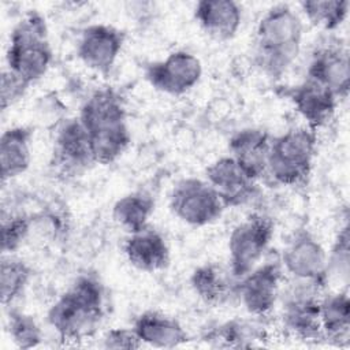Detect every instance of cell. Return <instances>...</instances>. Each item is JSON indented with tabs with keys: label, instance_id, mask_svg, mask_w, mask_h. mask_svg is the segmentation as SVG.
Instances as JSON below:
<instances>
[{
	"label": "cell",
	"instance_id": "cell-12",
	"mask_svg": "<svg viewBox=\"0 0 350 350\" xmlns=\"http://www.w3.org/2000/svg\"><path fill=\"white\" fill-rule=\"evenodd\" d=\"M93 164L89 134L78 116L62 122L53 138L52 165L63 175H79Z\"/></svg>",
	"mask_w": 350,
	"mask_h": 350
},
{
	"label": "cell",
	"instance_id": "cell-30",
	"mask_svg": "<svg viewBox=\"0 0 350 350\" xmlns=\"http://www.w3.org/2000/svg\"><path fill=\"white\" fill-rule=\"evenodd\" d=\"M7 327L11 340L19 349L37 347L44 339L42 331L34 317L18 309L10 308Z\"/></svg>",
	"mask_w": 350,
	"mask_h": 350
},
{
	"label": "cell",
	"instance_id": "cell-33",
	"mask_svg": "<svg viewBox=\"0 0 350 350\" xmlns=\"http://www.w3.org/2000/svg\"><path fill=\"white\" fill-rule=\"evenodd\" d=\"M101 346L104 349L133 350V349H139L142 346V342L137 336L133 327L131 328H112L104 334V336L101 339Z\"/></svg>",
	"mask_w": 350,
	"mask_h": 350
},
{
	"label": "cell",
	"instance_id": "cell-13",
	"mask_svg": "<svg viewBox=\"0 0 350 350\" xmlns=\"http://www.w3.org/2000/svg\"><path fill=\"white\" fill-rule=\"evenodd\" d=\"M205 180L217 193L226 208L246 205L260 193L258 182L252 179L228 154L216 159L206 167Z\"/></svg>",
	"mask_w": 350,
	"mask_h": 350
},
{
	"label": "cell",
	"instance_id": "cell-20",
	"mask_svg": "<svg viewBox=\"0 0 350 350\" xmlns=\"http://www.w3.org/2000/svg\"><path fill=\"white\" fill-rule=\"evenodd\" d=\"M133 329L142 345L152 347L171 349L182 346L189 340L187 331L175 317L156 310H146L137 316Z\"/></svg>",
	"mask_w": 350,
	"mask_h": 350
},
{
	"label": "cell",
	"instance_id": "cell-4",
	"mask_svg": "<svg viewBox=\"0 0 350 350\" xmlns=\"http://www.w3.org/2000/svg\"><path fill=\"white\" fill-rule=\"evenodd\" d=\"M317 150V131L294 127L272 137L265 178L275 185L295 187L308 182Z\"/></svg>",
	"mask_w": 350,
	"mask_h": 350
},
{
	"label": "cell",
	"instance_id": "cell-25",
	"mask_svg": "<svg viewBox=\"0 0 350 350\" xmlns=\"http://www.w3.org/2000/svg\"><path fill=\"white\" fill-rule=\"evenodd\" d=\"M154 212L153 197L142 190L124 194L112 206V219L129 234L149 227V219Z\"/></svg>",
	"mask_w": 350,
	"mask_h": 350
},
{
	"label": "cell",
	"instance_id": "cell-11",
	"mask_svg": "<svg viewBox=\"0 0 350 350\" xmlns=\"http://www.w3.org/2000/svg\"><path fill=\"white\" fill-rule=\"evenodd\" d=\"M124 41V31L112 25H89L77 40V57L92 71L108 75L123 51Z\"/></svg>",
	"mask_w": 350,
	"mask_h": 350
},
{
	"label": "cell",
	"instance_id": "cell-22",
	"mask_svg": "<svg viewBox=\"0 0 350 350\" xmlns=\"http://www.w3.org/2000/svg\"><path fill=\"white\" fill-rule=\"evenodd\" d=\"M237 280L230 269L216 262H206L197 267L190 276V286L194 294L206 305L220 306L235 298Z\"/></svg>",
	"mask_w": 350,
	"mask_h": 350
},
{
	"label": "cell",
	"instance_id": "cell-17",
	"mask_svg": "<svg viewBox=\"0 0 350 350\" xmlns=\"http://www.w3.org/2000/svg\"><path fill=\"white\" fill-rule=\"evenodd\" d=\"M272 137L261 129L247 127L237 131L228 141V156L254 180L265 178Z\"/></svg>",
	"mask_w": 350,
	"mask_h": 350
},
{
	"label": "cell",
	"instance_id": "cell-10",
	"mask_svg": "<svg viewBox=\"0 0 350 350\" xmlns=\"http://www.w3.org/2000/svg\"><path fill=\"white\" fill-rule=\"evenodd\" d=\"M144 75L154 90L168 96H183L201 81L202 63L189 51H174L164 59L149 63Z\"/></svg>",
	"mask_w": 350,
	"mask_h": 350
},
{
	"label": "cell",
	"instance_id": "cell-23",
	"mask_svg": "<svg viewBox=\"0 0 350 350\" xmlns=\"http://www.w3.org/2000/svg\"><path fill=\"white\" fill-rule=\"evenodd\" d=\"M320 324L323 340L347 347L350 342V298L347 290H335L321 295Z\"/></svg>",
	"mask_w": 350,
	"mask_h": 350
},
{
	"label": "cell",
	"instance_id": "cell-19",
	"mask_svg": "<svg viewBox=\"0 0 350 350\" xmlns=\"http://www.w3.org/2000/svg\"><path fill=\"white\" fill-rule=\"evenodd\" d=\"M78 119L88 133L127 123L124 100L112 88L97 89L81 105Z\"/></svg>",
	"mask_w": 350,
	"mask_h": 350
},
{
	"label": "cell",
	"instance_id": "cell-15",
	"mask_svg": "<svg viewBox=\"0 0 350 350\" xmlns=\"http://www.w3.org/2000/svg\"><path fill=\"white\" fill-rule=\"evenodd\" d=\"M294 109L305 120V126L319 130L329 124L336 113L339 100L321 83L305 77L298 85L286 90Z\"/></svg>",
	"mask_w": 350,
	"mask_h": 350
},
{
	"label": "cell",
	"instance_id": "cell-21",
	"mask_svg": "<svg viewBox=\"0 0 350 350\" xmlns=\"http://www.w3.org/2000/svg\"><path fill=\"white\" fill-rule=\"evenodd\" d=\"M34 130L27 126H12L0 137V175L5 183L25 174L31 163Z\"/></svg>",
	"mask_w": 350,
	"mask_h": 350
},
{
	"label": "cell",
	"instance_id": "cell-6",
	"mask_svg": "<svg viewBox=\"0 0 350 350\" xmlns=\"http://www.w3.org/2000/svg\"><path fill=\"white\" fill-rule=\"evenodd\" d=\"M275 226L269 216L253 213L238 223L228 237V269L241 279L257 267L269 249Z\"/></svg>",
	"mask_w": 350,
	"mask_h": 350
},
{
	"label": "cell",
	"instance_id": "cell-29",
	"mask_svg": "<svg viewBox=\"0 0 350 350\" xmlns=\"http://www.w3.org/2000/svg\"><path fill=\"white\" fill-rule=\"evenodd\" d=\"M349 272H350V234H349V224L345 223L339 228L329 252H327V268H325L327 284L331 280L339 284H347Z\"/></svg>",
	"mask_w": 350,
	"mask_h": 350
},
{
	"label": "cell",
	"instance_id": "cell-28",
	"mask_svg": "<svg viewBox=\"0 0 350 350\" xmlns=\"http://www.w3.org/2000/svg\"><path fill=\"white\" fill-rule=\"evenodd\" d=\"M347 0H305L299 3L302 15L317 27L327 31L336 30L349 15Z\"/></svg>",
	"mask_w": 350,
	"mask_h": 350
},
{
	"label": "cell",
	"instance_id": "cell-31",
	"mask_svg": "<svg viewBox=\"0 0 350 350\" xmlns=\"http://www.w3.org/2000/svg\"><path fill=\"white\" fill-rule=\"evenodd\" d=\"M33 219L26 215H3L1 220V253L14 254L29 238Z\"/></svg>",
	"mask_w": 350,
	"mask_h": 350
},
{
	"label": "cell",
	"instance_id": "cell-3",
	"mask_svg": "<svg viewBox=\"0 0 350 350\" xmlns=\"http://www.w3.org/2000/svg\"><path fill=\"white\" fill-rule=\"evenodd\" d=\"M5 60V68L30 86L48 72L53 52L46 21L38 11H29L16 22L10 34Z\"/></svg>",
	"mask_w": 350,
	"mask_h": 350
},
{
	"label": "cell",
	"instance_id": "cell-27",
	"mask_svg": "<svg viewBox=\"0 0 350 350\" xmlns=\"http://www.w3.org/2000/svg\"><path fill=\"white\" fill-rule=\"evenodd\" d=\"M33 271L30 265L14 256L3 254L0 262V298L4 308H10L26 290Z\"/></svg>",
	"mask_w": 350,
	"mask_h": 350
},
{
	"label": "cell",
	"instance_id": "cell-24",
	"mask_svg": "<svg viewBox=\"0 0 350 350\" xmlns=\"http://www.w3.org/2000/svg\"><path fill=\"white\" fill-rule=\"evenodd\" d=\"M267 338V329L262 324L261 317L250 319H232L217 327L209 329L204 335L211 346L215 347H232L243 349L258 345V342Z\"/></svg>",
	"mask_w": 350,
	"mask_h": 350
},
{
	"label": "cell",
	"instance_id": "cell-8",
	"mask_svg": "<svg viewBox=\"0 0 350 350\" xmlns=\"http://www.w3.org/2000/svg\"><path fill=\"white\" fill-rule=\"evenodd\" d=\"M282 269L294 280L327 284V250L308 228H298L286 242L279 260Z\"/></svg>",
	"mask_w": 350,
	"mask_h": 350
},
{
	"label": "cell",
	"instance_id": "cell-32",
	"mask_svg": "<svg viewBox=\"0 0 350 350\" xmlns=\"http://www.w3.org/2000/svg\"><path fill=\"white\" fill-rule=\"evenodd\" d=\"M30 88L22 78L16 74L4 68L1 72V86H0V100H1V109L5 111L15 103H18Z\"/></svg>",
	"mask_w": 350,
	"mask_h": 350
},
{
	"label": "cell",
	"instance_id": "cell-26",
	"mask_svg": "<svg viewBox=\"0 0 350 350\" xmlns=\"http://www.w3.org/2000/svg\"><path fill=\"white\" fill-rule=\"evenodd\" d=\"M88 134L93 160L96 164L101 165H108L116 161L131 142V134L127 123Z\"/></svg>",
	"mask_w": 350,
	"mask_h": 350
},
{
	"label": "cell",
	"instance_id": "cell-2",
	"mask_svg": "<svg viewBox=\"0 0 350 350\" xmlns=\"http://www.w3.org/2000/svg\"><path fill=\"white\" fill-rule=\"evenodd\" d=\"M105 291L93 275H79L49 306L46 321L64 343H77L94 335L104 317Z\"/></svg>",
	"mask_w": 350,
	"mask_h": 350
},
{
	"label": "cell",
	"instance_id": "cell-14",
	"mask_svg": "<svg viewBox=\"0 0 350 350\" xmlns=\"http://www.w3.org/2000/svg\"><path fill=\"white\" fill-rule=\"evenodd\" d=\"M305 77L325 86L339 101L345 100L350 89V59L347 48L339 42L320 45L310 57Z\"/></svg>",
	"mask_w": 350,
	"mask_h": 350
},
{
	"label": "cell",
	"instance_id": "cell-18",
	"mask_svg": "<svg viewBox=\"0 0 350 350\" xmlns=\"http://www.w3.org/2000/svg\"><path fill=\"white\" fill-rule=\"evenodd\" d=\"M193 15L198 26L217 41L231 40L242 25V7L234 0H201Z\"/></svg>",
	"mask_w": 350,
	"mask_h": 350
},
{
	"label": "cell",
	"instance_id": "cell-16",
	"mask_svg": "<svg viewBox=\"0 0 350 350\" xmlns=\"http://www.w3.org/2000/svg\"><path fill=\"white\" fill-rule=\"evenodd\" d=\"M123 253L131 267L149 273L165 269L171 261L165 238L152 227L129 234L123 243Z\"/></svg>",
	"mask_w": 350,
	"mask_h": 350
},
{
	"label": "cell",
	"instance_id": "cell-5",
	"mask_svg": "<svg viewBox=\"0 0 350 350\" xmlns=\"http://www.w3.org/2000/svg\"><path fill=\"white\" fill-rule=\"evenodd\" d=\"M323 286L291 279L280 295V320L283 328L294 338L306 342L323 340L320 324V301Z\"/></svg>",
	"mask_w": 350,
	"mask_h": 350
},
{
	"label": "cell",
	"instance_id": "cell-7",
	"mask_svg": "<svg viewBox=\"0 0 350 350\" xmlns=\"http://www.w3.org/2000/svg\"><path fill=\"white\" fill-rule=\"evenodd\" d=\"M170 208L182 223L193 227L215 223L227 209L205 179L193 176L175 185L170 196Z\"/></svg>",
	"mask_w": 350,
	"mask_h": 350
},
{
	"label": "cell",
	"instance_id": "cell-9",
	"mask_svg": "<svg viewBox=\"0 0 350 350\" xmlns=\"http://www.w3.org/2000/svg\"><path fill=\"white\" fill-rule=\"evenodd\" d=\"M282 280L283 269L278 260L260 262L237 280L235 298L249 316L265 319L279 301Z\"/></svg>",
	"mask_w": 350,
	"mask_h": 350
},
{
	"label": "cell",
	"instance_id": "cell-1",
	"mask_svg": "<svg viewBox=\"0 0 350 350\" xmlns=\"http://www.w3.org/2000/svg\"><path fill=\"white\" fill-rule=\"evenodd\" d=\"M304 38V21L291 5L268 8L256 26L254 63L269 79H280L297 60Z\"/></svg>",
	"mask_w": 350,
	"mask_h": 350
}]
</instances>
